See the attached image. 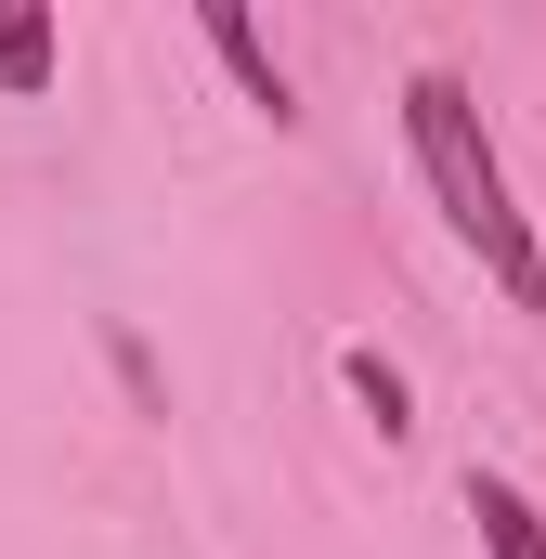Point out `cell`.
I'll list each match as a JSON object with an SVG mask.
<instances>
[{
	"mask_svg": "<svg viewBox=\"0 0 546 559\" xmlns=\"http://www.w3.org/2000/svg\"><path fill=\"white\" fill-rule=\"evenodd\" d=\"M404 156H416V182H429V209H442V235L508 286L521 312H546L534 209L508 195V156H495V131H482V105H468L455 66H416V79H404Z\"/></svg>",
	"mask_w": 546,
	"mask_h": 559,
	"instance_id": "obj_1",
	"label": "cell"
},
{
	"mask_svg": "<svg viewBox=\"0 0 546 559\" xmlns=\"http://www.w3.org/2000/svg\"><path fill=\"white\" fill-rule=\"evenodd\" d=\"M195 26H209V52H222V66H235V92H248V105H261L273 131H299V92H286V52H273L261 26H248V13H235V0H209V13H195Z\"/></svg>",
	"mask_w": 546,
	"mask_h": 559,
	"instance_id": "obj_2",
	"label": "cell"
},
{
	"mask_svg": "<svg viewBox=\"0 0 546 559\" xmlns=\"http://www.w3.org/2000/svg\"><path fill=\"white\" fill-rule=\"evenodd\" d=\"M52 79H66V26H52L39 0H0V92H13V105H39Z\"/></svg>",
	"mask_w": 546,
	"mask_h": 559,
	"instance_id": "obj_3",
	"label": "cell"
},
{
	"mask_svg": "<svg viewBox=\"0 0 546 559\" xmlns=\"http://www.w3.org/2000/svg\"><path fill=\"white\" fill-rule=\"evenodd\" d=\"M468 521H482V559H546V521L508 468H468Z\"/></svg>",
	"mask_w": 546,
	"mask_h": 559,
	"instance_id": "obj_4",
	"label": "cell"
},
{
	"mask_svg": "<svg viewBox=\"0 0 546 559\" xmlns=\"http://www.w3.org/2000/svg\"><path fill=\"white\" fill-rule=\"evenodd\" d=\"M339 378H352V404L391 429V442L416 429V391H404V365H391V352H339Z\"/></svg>",
	"mask_w": 546,
	"mask_h": 559,
	"instance_id": "obj_5",
	"label": "cell"
}]
</instances>
